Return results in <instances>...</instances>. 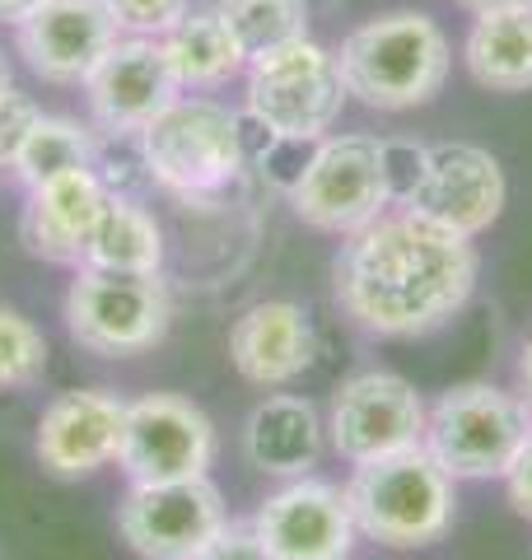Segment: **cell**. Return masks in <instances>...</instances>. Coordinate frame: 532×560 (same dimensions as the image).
<instances>
[{"instance_id": "36", "label": "cell", "mask_w": 532, "mask_h": 560, "mask_svg": "<svg viewBox=\"0 0 532 560\" xmlns=\"http://www.w3.org/2000/svg\"><path fill=\"white\" fill-rule=\"evenodd\" d=\"M0 191H5V168H0Z\"/></svg>"}, {"instance_id": "21", "label": "cell", "mask_w": 532, "mask_h": 560, "mask_svg": "<svg viewBox=\"0 0 532 560\" xmlns=\"http://www.w3.org/2000/svg\"><path fill=\"white\" fill-rule=\"evenodd\" d=\"M159 43H164L169 66H173V75L183 90H216V84L234 80L247 66L243 47L234 38V28L224 24L220 5H192Z\"/></svg>"}, {"instance_id": "35", "label": "cell", "mask_w": 532, "mask_h": 560, "mask_svg": "<svg viewBox=\"0 0 532 560\" xmlns=\"http://www.w3.org/2000/svg\"><path fill=\"white\" fill-rule=\"evenodd\" d=\"M10 84H14V80H10V61H5V57H0V94H5V90H10Z\"/></svg>"}, {"instance_id": "8", "label": "cell", "mask_w": 532, "mask_h": 560, "mask_svg": "<svg viewBox=\"0 0 532 560\" xmlns=\"http://www.w3.org/2000/svg\"><path fill=\"white\" fill-rule=\"evenodd\" d=\"M173 304L164 280L154 276H122V271H94L76 267V280L66 290V327L70 341L89 355L122 360L140 355L169 337Z\"/></svg>"}, {"instance_id": "9", "label": "cell", "mask_w": 532, "mask_h": 560, "mask_svg": "<svg viewBox=\"0 0 532 560\" xmlns=\"http://www.w3.org/2000/svg\"><path fill=\"white\" fill-rule=\"evenodd\" d=\"M117 463L131 477V486L206 477L210 463H216V425L197 401L177 393L136 397L127 401Z\"/></svg>"}, {"instance_id": "11", "label": "cell", "mask_w": 532, "mask_h": 560, "mask_svg": "<svg viewBox=\"0 0 532 560\" xmlns=\"http://www.w3.org/2000/svg\"><path fill=\"white\" fill-rule=\"evenodd\" d=\"M122 541L140 560H197L229 528L220 490L206 477L131 486L117 510Z\"/></svg>"}, {"instance_id": "16", "label": "cell", "mask_w": 532, "mask_h": 560, "mask_svg": "<svg viewBox=\"0 0 532 560\" xmlns=\"http://www.w3.org/2000/svg\"><path fill=\"white\" fill-rule=\"evenodd\" d=\"M127 401L108 388L61 393L38 420V458L57 477H89L117 463Z\"/></svg>"}, {"instance_id": "34", "label": "cell", "mask_w": 532, "mask_h": 560, "mask_svg": "<svg viewBox=\"0 0 532 560\" xmlns=\"http://www.w3.org/2000/svg\"><path fill=\"white\" fill-rule=\"evenodd\" d=\"M519 378H523V397H528V407H532V337L523 341V360H519Z\"/></svg>"}, {"instance_id": "18", "label": "cell", "mask_w": 532, "mask_h": 560, "mask_svg": "<svg viewBox=\"0 0 532 560\" xmlns=\"http://www.w3.org/2000/svg\"><path fill=\"white\" fill-rule=\"evenodd\" d=\"M313 355V323L290 300H266L243 308V318L229 327V360L253 388H286L309 370Z\"/></svg>"}, {"instance_id": "29", "label": "cell", "mask_w": 532, "mask_h": 560, "mask_svg": "<svg viewBox=\"0 0 532 560\" xmlns=\"http://www.w3.org/2000/svg\"><path fill=\"white\" fill-rule=\"evenodd\" d=\"M38 117H43V108H38V103H33L28 94L14 90V84H10L5 94H0V168L14 164V154L24 150L28 131L38 127Z\"/></svg>"}, {"instance_id": "10", "label": "cell", "mask_w": 532, "mask_h": 560, "mask_svg": "<svg viewBox=\"0 0 532 560\" xmlns=\"http://www.w3.org/2000/svg\"><path fill=\"white\" fill-rule=\"evenodd\" d=\"M425 397L393 370L350 374L332 393L327 411V444L350 467L388 458V453L416 448L425 440Z\"/></svg>"}, {"instance_id": "31", "label": "cell", "mask_w": 532, "mask_h": 560, "mask_svg": "<svg viewBox=\"0 0 532 560\" xmlns=\"http://www.w3.org/2000/svg\"><path fill=\"white\" fill-rule=\"evenodd\" d=\"M505 490H509V504L519 510L523 518H532V434H528V444L519 448V458L509 463V471H505Z\"/></svg>"}, {"instance_id": "17", "label": "cell", "mask_w": 532, "mask_h": 560, "mask_svg": "<svg viewBox=\"0 0 532 560\" xmlns=\"http://www.w3.org/2000/svg\"><path fill=\"white\" fill-rule=\"evenodd\" d=\"M113 191L99 183L94 168L61 173L51 183L28 187V206L20 220V234L33 257L61 261V267H84L89 238H94Z\"/></svg>"}, {"instance_id": "7", "label": "cell", "mask_w": 532, "mask_h": 560, "mask_svg": "<svg viewBox=\"0 0 532 560\" xmlns=\"http://www.w3.org/2000/svg\"><path fill=\"white\" fill-rule=\"evenodd\" d=\"M290 206L309 230H323L336 238L374 224L393 206L388 173H383V140L360 131L323 136L294 173Z\"/></svg>"}, {"instance_id": "14", "label": "cell", "mask_w": 532, "mask_h": 560, "mask_svg": "<svg viewBox=\"0 0 532 560\" xmlns=\"http://www.w3.org/2000/svg\"><path fill=\"white\" fill-rule=\"evenodd\" d=\"M84 90H89V113H94L103 131L140 136L183 94V84H177L159 38H117L108 57L94 66V75L84 80Z\"/></svg>"}, {"instance_id": "1", "label": "cell", "mask_w": 532, "mask_h": 560, "mask_svg": "<svg viewBox=\"0 0 532 560\" xmlns=\"http://www.w3.org/2000/svg\"><path fill=\"white\" fill-rule=\"evenodd\" d=\"M332 276L336 304L355 327H365L369 337L406 341L463 313L482 276V257L472 238L397 206L346 234Z\"/></svg>"}, {"instance_id": "15", "label": "cell", "mask_w": 532, "mask_h": 560, "mask_svg": "<svg viewBox=\"0 0 532 560\" xmlns=\"http://www.w3.org/2000/svg\"><path fill=\"white\" fill-rule=\"evenodd\" d=\"M20 57L51 84H84L117 43L108 0H43L20 24Z\"/></svg>"}, {"instance_id": "26", "label": "cell", "mask_w": 532, "mask_h": 560, "mask_svg": "<svg viewBox=\"0 0 532 560\" xmlns=\"http://www.w3.org/2000/svg\"><path fill=\"white\" fill-rule=\"evenodd\" d=\"M108 140L94 145V168L99 183L113 191V197H131L140 183H150V168H146V154H140V136H113L103 131Z\"/></svg>"}, {"instance_id": "28", "label": "cell", "mask_w": 532, "mask_h": 560, "mask_svg": "<svg viewBox=\"0 0 532 560\" xmlns=\"http://www.w3.org/2000/svg\"><path fill=\"white\" fill-rule=\"evenodd\" d=\"M425 168H430V145H416V140H383V173H388V197H393V206L412 201Z\"/></svg>"}, {"instance_id": "22", "label": "cell", "mask_w": 532, "mask_h": 560, "mask_svg": "<svg viewBox=\"0 0 532 560\" xmlns=\"http://www.w3.org/2000/svg\"><path fill=\"white\" fill-rule=\"evenodd\" d=\"M84 267L122 271V276H154L164 267V230H159V220L140 201L113 197L94 238H89Z\"/></svg>"}, {"instance_id": "33", "label": "cell", "mask_w": 532, "mask_h": 560, "mask_svg": "<svg viewBox=\"0 0 532 560\" xmlns=\"http://www.w3.org/2000/svg\"><path fill=\"white\" fill-rule=\"evenodd\" d=\"M463 10L472 14H486V10H509V5H532V0H458Z\"/></svg>"}, {"instance_id": "12", "label": "cell", "mask_w": 532, "mask_h": 560, "mask_svg": "<svg viewBox=\"0 0 532 560\" xmlns=\"http://www.w3.org/2000/svg\"><path fill=\"white\" fill-rule=\"evenodd\" d=\"M247 528L276 560H350L360 541L346 490L317 477H294L266 495Z\"/></svg>"}, {"instance_id": "30", "label": "cell", "mask_w": 532, "mask_h": 560, "mask_svg": "<svg viewBox=\"0 0 532 560\" xmlns=\"http://www.w3.org/2000/svg\"><path fill=\"white\" fill-rule=\"evenodd\" d=\"M197 560H276V556L262 547L253 528H234V523H229V528L210 541Z\"/></svg>"}, {"instance_id": "20", "label": "cell", "mask_w": 532, "mask_h": 560, "mask_svg": "<svg viewBox=\"0 0 532 560\" xmlns=\"http://www.w3.org/2000/svg\"><path fill=\"white\" fill-rule=\"evenodd\" d=\"M463 57L482 90L528 94L532 90V5L476 14Z\"/></svg>"}, {"instance_id": "27", "label": "cell", "mask_w": 532, "mask_h": 560, "mask_svg": "<svg viewBox=\"0 0 532 560\" xmlns=\"http://www.w3.org/2000/svg\"><path fill=\"white\" fill-rule=\"evenodd\" d=\"M108 10L127 38H164L192 10V0H108Z\"/></svg>"}, {"instance_id": "23", "label": "cell", "mask_w": 532, "mask_h": 560, "mask_svg": "<svg viewBox=\"0 0 532 560\" xmlns=\"http://www.w3.org/2000/svg\"><path fill=\"white\" fill-rule=\"evenodd\" d=\"M94 145H99V136L80 127L76 117H38V127L28 131L24 140V150L14 154V173L28 183V187H38V183H51V178H61V173H80L94 164Z\"/></svg>"}, {"instance_id": "6", "label": "cell", "mask_w": 532, "mask_h": 560, "mask_svg": "<svg viewBox=\"0 0 532 560\" xmlns=\"http://www.w3.org/2000/svg\"><path fill=\"white\" fill-rule=\"evenodd\" d=\"M247 121L286 145H317L332 136L346 108V80L336 51L299 38L266 57L247 61Z\"/></svg>"}, {"instance_id": "13", "label": "cell", "mask_w": 532, "mask_h": 560, "mask_svg": "<svg viewBox=\"0 0 532 560\" xmlns=\"http://www.w3.org/2000/svg\"><path fill=\"white\" fill-rule=\"evenodd\" d=\"M505 197L509 183L490 150L467 145V140H439L430 145V168H425L406 210H420L463 238H482L500 220Z\"/></svg>"}, {"instance_id": "19", "label": "cell", "mask_w": 532, "mask_h": 560, "mask_svg": "<svg viewBox=\"0 0 532 560\" xmlns=\"http://www.w3.org/2000/svg\"><path fill=\"white\" fill-rule=\"evenodd\" d=\"M327 444V425L309 397L276 393L247 416L243 425V458L262 477H313L317 458Z\"/></svg>"}, {"instance_id": "32", "label": "cell", "mask_w": 532, "mask_h": 560, "mask_svg": "<svg viewBox=\"0 0 532 560\" xmlns=\"http://www.w3.org/2000/svg\"><path fill=\"white\" fill-rule=\"evenodd\" d=\"M33 5H43V0H0V20H5V24H20Z\"/></svg>"}, {"instance_id": "3", "label": "cell", "mask_w": 532, "mask_h": 560, "mask_svg": "<svg viewBox=\"0 0 532 560\" xmlns=\"http://www.w3.org/2000/svg\"><path fill=\"white\" fill-rule=\"evenodd\" d=\"M458 481L443 471L430 448H402L388 458L360 463L350 471L346 500L360 537L393 551H420L453 528L458 518Z\"/></svg>"}, {"instance_id": "5", "label": "cell", "mask_w": 532, "mask_h": 560, "mask_svg": "<svg viewBox=\"0 0 532 560\" xmlns=\"http://www.w3.org/2000/svg\"><path fill=\"white\" fill-rule=\"evenodd\" d=\"M532 434V407L523 393L500 383H458L425 411V448L453 481L505 477Z\"/></svg>"}, {"instance_id": "2", "label": "cell", "mask_w": 532, "mask_h": 560, "mask_svg": "<svg viewBox=\"0 0 532 560\" xmlns=\"http://www.w3.org/2000/svg\"><path fill=\"white\" fill-rule=\"evenodd\" d=\"M346 94L379 113L425 108L449 80V38L425 10H388L336 51Z\"/></svg>"}, {"instance_id": "24", "label": "cell", "mask_w": 532, "mask_h": 560, "mask_svg": "<svg viewBox=\"0 0 532 560\" xmlns=\"http://www.w3.org/2000/svg\"><path fill=\"white\" fill-rule=\"evenodd\" d=\"M247 61L309 38V0H216Z\"/></svg>"}, {"instance_id": "4", "label": "cell", "mask_w": 532, "mask_h": 560, "mask_svg": "<svg viewBox=\"0 0 532 560\" xmlns=\"http://www.w3.org/2000/svg\"><path fill=\"white\" fill-rule=\"evenodd\" d=\"M150 183L183 201H210L247 168V140L239 113L216 98L177 94L146 131H140Z\"/></svg>"}, {"instance_id": "25", "label": "cell", "mask_w": 532, "mask_h": 560, "mask_svg": "<svg viewBox=\"0 0 532 560\" xmlns=\"http://www.w3.org/2000/svg\"><path fill=\"white\" fill-rule=\"evenodd\" d=\"M47 374V337L20 308H0V393L33 388Z\"/></svg>"}]
</instances>
